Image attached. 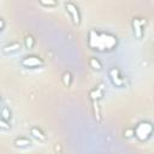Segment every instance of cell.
<instances>
[{
	"instance_id": "obj_1",
	"label": "cell",
	"mask_w": 154,
	"mask_h": 154,
	"mask_svg": "<svg viewBox=\"0 0 154 154\" xmlns=\"http://www.w3.org/2000/svg\"><path fill=\"white\" fill-rule=\"evenodd\" d=\"M118 40L114 35L109 32H101L96 30H90L88 36V46L97 52H111L117 47Z\"/></svg>"
},
{
	"instance_id": "obj_2",
	"label": "cell",
	"mask_w": 154,
	"mask_h": 154,
	"mask_svg": "<svg viewBox=\"0 0 154 154\" xmlns=\"http://www.w3.org/2000/svg\"><path fill=\"white\" fill-rule=\"evenodd\" d=\"M153 134V125L149 122H141L134 128V135L140 141H147Z\"/></svg>"
},
{
	"instance_id": "obj_3",
	"label": "cell",
	"mask_w": 154,
	"mask_h": 154,
	"mask_svg": "<svg viewBox=\"0 0 154 154\" xmlns=\"http://www.w3.org/2000/svg\"><path fill=\"white\" fill-rule=\"evenodd\" d=\"M20 64L26 69H37L43 66V60L37 55H26L22 59Z\"/></svg>"
},
{
	"instance_id": "obj_4",
	"label": "cell",
	"mask_w": 154,
	"mask_h": 154,
	"mask_svg": "<svg viewBox=\"0 0 154 154\" xmlns=\"http://www.w3.org/2000/svg\"><path fill=\"white\" fill-rule=\"evenodd\" d=\"M65 8H66L67 13L71 16V18H72L73 23L78 25V24L81 23V14H79L78 7H77V6H76L73 2L69 1V2H65Z\"/></svg>"
},
{
	"instance_id": "obj_5",
	"label": "cell",
	"mask_w": 154,
	"mask_h": 154,
	"mask_svg": "<svg viewBox=\"0 0 154 154\" xmlns=\"http://www.w3.org/2000/svg\"><path fill=\"white\" fill-rule=\"evenodd\" d=\"M109 78H111L112 83H113L116 87H118V88H122V87L125 85V79L120 76L119 70L116 69V67H113V69L109 70Z\"/></svg>"
},
{
	"instance_id": "obj_6",
	"label": "cell",
	"mask_w": 154,
	"mask_h": 154,
	"mask_svg": "<svg viewBox=\"0 0 154 154\" xmlns=\"http://www.w3.org/2000/svg\"><path fill=\"white\" fill-rule=\"evenodd\" d=\"M144 24H146L144 19H141V18H134L132 19V28H134V34H135L136 38H142Z\"/></svg>"
},
{
	"instance_id": "obj_7",
	"label": "cell",
	"mask_w": 154,
	"mask_h": 154,
	"mask_svg": "<svg viewBox=\"0 0 154 154\" xmlns=\"http://www.w3.org/2000/svg\"><path fill=\"white\" fill-rule=\"evenodd\" d=\"M19 48H20V43H18V42H12V43H10V45H6V46L2 48V51H4L5 53H13V52H17Z\"/></svg>"
},
{
	"instance_id": "obj_8",
	"label": "cell",
	"mask_w": 154,
	"mask_h": 154,
	"mask_svg": "<svg viewBox=\"0 0 154 154\" xmlns=\"http://www.w3.org/2000/svg\"><path fill=\"white\" fill-rule=\"evenodd\" d=\"M30 132H31V135H32L35 138H37V140H40V141H45V140H46L45 134H43L38 128H31Z\"/></svg>"
},
{
	"instance_id": "obj_9",
	"label": "cell",
	"mask_w": 154,
	"mask_h": 154,
	"mask_svg": "<svg viewBox=\"0 0 154 154\" xmlns=\"http://www.w3.org/2000/svg\"><path fill=\"white\" fill-rule=\"evenodd\" d=\"M90 97L91 100H99L102 97V85L99 87V88H95L90 91Z\"/></svg>"
},
{
	"instance_id": "obj_10",
	"label": "cell",
	"mask_w": 154,
	"mask_h": 154,
	"mask_svg": "<svg viewBox=\"0 0 154 154\" xmlns=\"http://www.w3.org/2000/svg\"><path fill=\"white\" fill-rule=\"evenodd\" d=\"M89 65H90L94 70H96V71L102 70V65H101V63H100L96 58H90V59H89Z\"/></svg>"
},
{
	"instance_id": "obj_11",
	"label": "cell",
	"mask_w": 154,
	"mask_h": 154,
	"mask_svg": "<svg viewBox=\"0 0 154 154\" xmlns=\"http://www.w3.org/2000/svg\"><path fill=\"white\" fill-rule=\"evenodd\" d=\"M14 144L17 147H28V146H30V141L25 137H19L14 141Z\"/></svg>"
},
{
	"instance_id": "obj_12",
	"label": "cell",
	"mask_w": 154,
	"mask_h": 154,
	"mask_svg": "<svg viewBox=\"0 0 154 154\" xmlns=\"http://www.w3.org/2000/svg\"><path fill=\"white\" fill-rule=\"evenodd\" d=\"M71 81H72L71 73H70V72H65V73L63 75V83H64V85H65V87H70Z\"/></svg>"
},
{
	"instance_id": "obj_13",
	"label": "cell",
	"mask_w": 154,
	"mask_h": 154,
	"mask_svg": "<svg viewBox=\"0 0 154 154\" xmlns=\"http://www.w3.org/2000/svg\"><path fill=\"white\" fill-rule=\"evenodd\" d=\"M38 1L42 6H46V7H55L58 5L57 0H38Z\"/></svg>"
},
{
	"instance_id": "obj_14",
	"label": "cell",
	"mask_w": 154,
	"mask_h": 154,
	"mask_svg": "<svg viewBox=\"0 0 154 154\" xmlns=\"http://www.w3.org/2000/svg\"><path fill=\"white\" fill-rule=\"evenodd\" d=\"M93 103H94V114L97 119V122L101 120V114H100V109H99V105H97V100H93Z\"/></svg>"
},
{
	"instance_id": "obj_15",
	"label": "cell",
	"mask_w": 154,
	"mask_h": 154,
	"mask_svg": "<svg viewBox=\"0 0 154 154\" xmlns=\"http://www.w3.org/2000/svg\"><path fill=\"white\" fill-rule=\"evenodd\" d=\"M24 42H25V47H26V48H32L34 45H35V40H34V37L30 36V35L25 37V41H24Z\"/></svg>"
},
{
	"instance_id": "obj_16",
	"label": "cell",
	"mask_w": 154,
	"mask_h": 154,
	"mask_svg": "<svg viewBox=\"0 0 154 154\" xmlns=\"http://www.w3.org/2000/svg\"><path fill=\"white\" fill-rule=\"evenodd\" d=\"M0 129H4V130H8V129H11V125H10V123H8L6 119H4V118H0Z\"/></svg>"
},
{
	"instance_id": "obj_17",
	"label": "cell",
	"mask_w": 154,
	"mask_h": 154,
	"mask_svg": "<svg viewBox=\"0 0 154 154\" xmlns=\"http://www.w3.org/2000/svg\"><path fill=\"white\" fill-rule=\"evenodd\" d=\"M1 118L6 119V120H8V119L11 118V114H10V111H8L7 107H4V108L1 109Z\"/></svg>"
},
{
	"instance_id": "obj_18",
	"label": "cell",
	"mask_w": 154,
	"mask_h": 154,
	"mask_svg": "<svg viewBox=\"0 0 154 154\" xmlns=\"http://www.w3.org/2000/svg\"><path fill=\"white\" fill-rule=\"evenodd\" d=\"M134 135V129H128L126 131H125V136L126 137H131Z\"/></svg>"
},
{
	"instance_id": "obj_19",
	"label": "cell",
	"mask_w": 154,
	"mask_h": 154,
	"mask_svg": "<svg viewBox=\"0 0 154 154\" xmlns=\"http://www.w3.org/2000/svg\"><path fill=\"white\" fill-rule=\"evenodd\" d=\"M4 26H5V23H4V20H2L1 18H0V31H2Z\"/></svg>"
},
{
	"instance_id": "obj_20",
	"label": "cell",
	"mask_w": 154,
	"mask_h": 154,
	"mask_svg": "<svg viewBox=\"0 0 154 154\" xmlns=\"http://www.w3.org/2000/svg\"><path fill=\"white\" fill-rule=\"evenodd\" d=\"M0 101H1V97H0Z\"/></svg>"
}]
</instances>
